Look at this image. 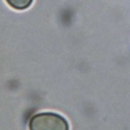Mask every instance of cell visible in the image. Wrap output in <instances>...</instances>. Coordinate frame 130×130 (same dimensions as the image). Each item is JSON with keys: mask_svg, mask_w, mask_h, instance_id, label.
I'll use <instances>...</instances> for the list:
<instances>
[{"mask_svg": "<svg viewBox=\"0 0 130 130\" xmlns=\"http://www.w3.org/2000/svg\"><path fill=\"white\" fill-rule=\"evenodd\" d=\"M5 1L10 7L18 10H23L28 8L32 4L34 0H5Z\"/></svg>", "mask_w": 130, "mask_h": 130, "instance_id": "7a4b0ae2", "label": "cell"}, {"mask_svg": "<svg viewBox=\"0 0 130 130\" xmlns=\"http://www.w3.org/2000/svg\"><path fill=\"white\" fill-rule=\"evenodd\" d=\"M29 130H69V123L55 112H40L32 116L28 123Z\"/></svg>", "mask_w": 130, "mask_h": 130, "instance_id": "6da1fadb", "label": "cell"}]
</instances>
